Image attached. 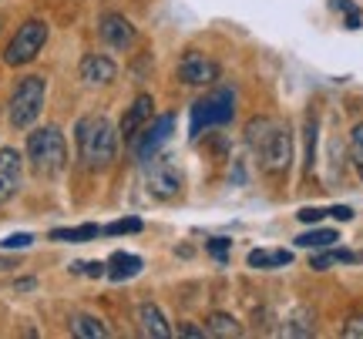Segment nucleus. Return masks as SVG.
<instances>
[{
	"instance_id": "11",
	"label": "nucleus",
	"mask_w": 363,
	"mask_h": 339,
	"mask_svg": "<svg viewBox=\"0 0 363 339\" xmlns=\"http://www.w3.org/2000/svg\"><path fill=\"white\" fill-rule=\"evenodd\" d=\"M152 115H155V98L152 94H138L135 101H131V108L125 111V117H121V125H118V134H125V138H138V131L152 121Z\"/></svg>"
},
{
	"instance_id": "7",
	"label": "nucleus",
	"mask_w": 363,
	"mask_h": 339,
	"mask_svg": "<svg viewBox=\"0 0 363 339\" xmlns=\"http://www.w3.org/2000/svg\"><path fill=\"white\" fill-rule=\"evenodd\" d=\"M148 171H145V185H148V192L155 198H175L182 192V171L179 165L172 161V158H152V161H145Z\"/></svg>"
},
{
	"instance_id": "21",
	"label": "nucleus",
	"mask_w": 363,
	"mask_h": 339,
	"mask_svg": "<svg viewBox=\"0 0 363 339\" xmlns=\"http://www.w3.org/2000/svg\"><path fill=\"white\" fill-rule=\"evenodd\" d=\"M206 333H208V336H242V326L235 323L233 316L212 313V316L206 319Z\"/></svg>"
},
{
	"instance_id": "1",
	"label": "nucleus",
	"mask_w": 363,
	"mask_h": 339,
	"mask_svg": "<svg viewBox=\"0 0 363 339\" xmlns=\"http://www.w3.org/2000/svg\"><path fill=\"white\" fill-rule=\"evenodd\" d=\"M246 144L252 148V155L259 158V168L269 178H283L289 175L293 165V134L283 121L276 117H252L246 125Z\"/></svg>"
},
{
	"instance_id": "28",
	"label": "nucleus",
	"mask_w": 363,
	"mask_h": 339,
	"mask_svg": "<svg viewBox=\"0 0 363 339\" xmlns=\"http://www.w3.org/2000/svg\"><path fill=\"white\" fill-rule=\"evenodd\" d=\"M229 248H233L229 239H212V242H208V252H212L216 259H225V252H229Z\"/></svg>"
},
{
	"instance_id": "8",
	"label": "nucleus",
	"mask_w": 363,
	"mask_h": 339,
	"mask_svg": "<svg viewBox=\"0 0 363 339\" xmlns=\"http://www.w3.org/2000/svg\"><path fill=\"white\" fill-rule=\"evenodd\" d=\"M179 78L192 88H208L219 81V64L202 51H189L185 57L179 61Z\"/></svg>"
},
{
	"instance_id": "4",
	"label": "nucleus",
	"mask_w": 363,
	"mask_h": 339,
	"mask_svg": "<svg viewBox=\"0 0 363 339\" xmlns=\"http://www.w3.org/2000/svg\"><path fill=\"white\" fill-rule=\"evenodd\" d=\"M44 101H48V81L40 74H27V78L17 81V88L11 91V101H7V121L13 128H34V121L44 111Z\"/></svg>"
},
{
	"instance_id": "13",
	"label": "nucleus",
	"mask_w": 363,
	"mask_h": 339,
	"mask_svg": "<svg viewBox=\"0 0 363 339\" xmlns=\"http://www.w3.org/2000/svg\"><path fill=\"white\" fill-rule=\"evenodd\" d=\"M78 74L84 84H111L118 78V64L111 57H104V54H84Z\"/></svg>"
},
{
	"instance_id": "26",
	"label": "nucleus",
	"mask_w": 363,
	"mask_h": 339,
	"mask_svg": "<svg viewBox=\"0 0 363 339\" xmlns=\"http://www.w3.org/2000/svg\"><path fill=\"white\" fill-rule=\"evenodd\" d=\"M74 272H84V275H91V279H98V275H104V262H78Z\"/></svg>"
},
{
	"instance_id": "5",
	"label": "nucleus",
	"mask_w": 363,
	"mask_h": 339,
	"mask_svg": "<svg viewBox=\"0 0 363 339\" xmlns=\"http://www.w3.org/2000/svg\"><path fill=\"white\" fill-rule=\"evenodd\" d=\"M235 117V91L229 88H212V91L192 105V138H202V131L229 125Z\"/></svg>"
},
{
	"instance_id": "27",
	"label": "nucleus",
	"mask_w": 363,
	"mask_h": 339,
	"mask_svg": "<svg viewBox=\"0 0 363 339\" xmlns=\"http://www.w3.org/2000/svg\"><path fill=\"white\" fill-rule=\"evenodd\" d=\"M296 219L299 222H306V225H316L320 219H326V209H299Z\"/></svg>"
},
{
	"instance_id": "10",
	"label": "nucleus",
	"mask_w": 363,
	"mask_h": 339,
	"mask_svg": "<svg viewBox=\"0 0 363 339\" xmlns=\"http://www.w3.org/2000/svg\"><path fill=\"white\" fill-rule=\"evenodd\" d=\"M172 128H175V115L155 117V125H152V128H148L142 138L135 142V151H138V158H142V161H152V158L162 151V144L169 142Z\"/></svg>"
},
{
	"instance_id": "19",
	"label": "nucleus",
	"mask_w": 363,
	"mask_h": 339,
	"mask_svg": "<svg viewBox=\"0 0 363 339\" xmlns=\"http://www.w3.org/2000/svg\"><path fill=\"white\" fill-rule=\"evenodd\" d=\"M333 242H340V232L337 229H310L296 239L299 248H330Z\"/></svg>"
},
{
	"instance_id": "30",
	"label": "nucleus",
	"mask_w": 363,
	"mask_h": 339,
	"mask_svg": "<svg viewBox=\"0 0 363 339\" xmlns=\"http://www.w3.org/2000/svg\"><path fill=\"white\" fill-rule=\"evenodd\" d=\"M179 336H206V326H192V323H182Z\"/></svg>"
},
{
	"instance_id": "33",
	"label": "nucleus",
	"mask_w": 363,
	"mask_h": 339,
	"mask_svg": "<svg viewBox=\"0 0 363 339\" xmlns=\"http://www.w3.org/2000/svg\"><path fill=\"white\" fill-rule=\"evenodd\" d=\"M0 269H13V259H0Z\"/></svg>"
},
{
	"instance_id": "34",
	"label": "nucleus",
	"mask_w": 363,
	"mask_h": 339,
	"mask_svg": "<svg viewBox=\"0 0 363 339\" xmlns=\"http://www.w3.org/2000/svg\"><path fill=\"white\" fill-rule=\"evenodd\" d=\"M0 24H4V21H0Z\"/></svg>"
},
{
	"instance_id": "17",
	"label": "nucleus",
	"mask_w": 363,
	"mask_h": 339,
	"mask_svg": "<svg viewBox=\"0 0 363 339\" xmlns=\"http://www.w3.org/2000/svg\"><path fill=\"white\" fill-rule=\"evenodd\" d=\"M357 262H363V252H353V248H326V252L310 259V269L323 272L330 265H357Z\"/></svg>"
},
{
	"instance_id": "12",
	"label": "nucleus",
	"mask_w": 363,
	"mask_h": 339,
	"mask_svg": "<svg viewBox=\"0 0 363 339\" xmlns=\"http://www.w3.org/2000/svg\"><path fill=\"white\" fill-rule=\"evenodd\" d=\"M21 192V155L17 148H0V205Z\"/></svg>"
},
{
	"instance_id": "25",
	"label": "nucleus",
	"mask_w": 363,
	"mask_h": 339,
	"mask_svg": "<svg viewBox=\"0 0 363 339\" xmlns=\"http://www.w3.org/2000/svg\"><path fill=\"white\" fill-rule=\"evenodd\" d=\"M343 336L363 339V316H350V319H347V326H343Z\"/></svg>"
},
{
	"instance_id": "3",
	"label": "nucleus",
	"mask_w": 363,
	"mask_h": 339,
	"mask_svg": "<svg viewBox=\"0 0 363 339\" xmlns=\"http://www.w3.org/2000/svg\"><path fill=\"white\" fill-rule=\"evenodd\" d=\"M27 161H30V168L44 175V178H51V175H61L67 165V144H65V134L61 128H38L27 134Z\"/></svg>"
},
{
	"instance_id": "18",
	"label": "nucleus",
	"mask_w": 363,
	"mask_h": 339,
	"mask_svg": "<svg viewBox=\"0 0 363 339\" xmlns=\"http://www.w3.org/2000/svg\"><path fill=\"white\" fill-rule=\"evenodd\" d=\"M71 333L81 336V339H104L108 336V326H104L98 316L78 313V316H71Z\"/></svg>"
},
{
	"instance_id": "32",
	"label": "nucleus",
	"mask_w": 363,
	"mask_h": 339,
	"mask_svg": "<svg viewBox=\"0 0 363 339\" xmlns=\"http://www.w3.org/2000/svg\"><path fill=\"white\" fill-rule=\"evenodd\" d=\"M330 7H333V11H353V0H330Z\"/></svg>"
},
{
	"instance_id": "24",
	"label": "nucleus",
	"mask_w": 363,
	"mask_h": 339,
	"mask_svg": "<svg viewBox=\"0 0 363 339\" xmlns=\"http://www.w3.org/2000/svg\"><path fill=\"white\" fill-rule=\"evenodd\" d=\"M101 232H108V235H131V232H142V219H118V222H111L108 229H101Z\"/></svg>"
},
{
	"instance_id": "14",
	"label": "nucleus",
	"mask_w": 363,
	"mask_h": 339,
	"mask_svg": "<svg viewBox=\"0 0 363 339\" xmlns=\"http://www.w3.org/2000/svg\"><path fill=\"white\" fill-rule=\"evenodd\" d=\"M145 269V262L138 255H131V252H115L111 259L104 262V275L111 279V282H125V279H135V275Z\"/></svg>"
},
{
	"instance_id": "2",
	"label": "nucleus",
	"mask_w": 363,
	"mask_h": 339,
	"mask_svg": "<svg viewBox=\"0 0 363 339\" xmlns=\"http://www.w3.org/2000/svg\"><path fill=\"white\" fill-rule=\"evenodd\" d=\"M74 142H78V155L88 168H108L118 155V128L104 115L81 117L74 128Z\"/></svg>"
},
{
	"instance_id": "29",
	"label": "nucleus",
	"mask_w": 363,
	"mask_h": 339,
	"mask_svg": "<svg viewBox=\"0 0 363 339\" xmlns=\"http://www.w3.org/2000/svg\"><path fill=\"white\" fill-rule=\"evenodd\" d=\"M326 212H330L337 222H350V219H353V209H350V205H333V209H326Z\"/></svg>"
},
{
	"instance_id": "22",
	"label": "nucleus",
	"mask_w": 363,
	"mask_h": 339,
	"mask_svg": "<svg viewBox=\"0 0 363 339\" xmlns=\"http://www.w3.org/2000/svg\"><path fill=\"white\" fill-rule=\"evenodd\" d=\"M350 158H353V168H357V175L363 178V121L350 131Z\"/></svg>"
},
{
	"instance_id": "15",
	"label": "nucleus",
	"mask_w": 363,
	"mask_h": 339,
	"mask_svg": "<svg viewBox=\"0 0 363 339\" xmlns=\"http://www.w3.org/2000/svg\"><path fill=\"white\" fill-rule=\"evenodd\" d=\"M138 323H142V333H145V336H155V339L172 336L169 319L162 316V309H158L155 302H142V306H138Z\"/></svg>"
},
{
	"instance_id": "23",
	"label": "nucleus",
	"mask_w": 363,
	"mask_h": 339,
	"mask_svg": "<svg viewBox=\"0 0 363 339\" xmlns=\"http://www.w3.org/2000/svg\"><path fill=\"white\" fill-rule=\"evenodd\" d=\"M30 246H34V235L30 232H13V235H7V239L0 242L4 252H21V248H30Z\"/></svg>"
},
{
	"instance_id": "6",
	"label": "nucleus",
	"mask_w": 363,
	"mask_h": 339,
	"mask_svg": "<svg viewBox=\"0 0 363 339\" xmlns=\"http://www.w3.org/2000/svg\"><path fill=\"white\" fill-rule=\"evenodd\" d=\"M48 44V24L44 21H24L17 27V34L11 44L4 47V64L7 67H24L40 54V47Z\"/></svg>"
},
{
	"instance_id": "20",
	"label": "nucleus",
	"mask_w": 363,
	"mask_h": 339,
	"mask_svg": "<svg viewBox=\"0 0 363 339\" xmlns=\"http://www.w3.org/2000/svg\"><path fill=\"white\" fill-rule=\"evenodd\" d=\"M101 235V225H74V229H54L51 239L54 242H91Z\"/></svg>"
},
{
	"instance_id": "9",
	"label": "nucleus",
	"mask_w": 363,
	"mask_h": 339,
	"mask_svg": "<svg viewBox=\"0 0 363 339\" xmlns=\"http://www.w3.org/2000/svg\"><path fill=\"white\" fill-rule=\"evenodd\" d=\"M98 34L108 47H115V51H128L131 44L138 40V30L131 24L125 13H101V21H98Z\"/></svg>"
},
{
	"instance_id": "31",
	"label": "nucleus",
	"mask_w": 363,
	"mask_h": 339,
	"mask_svg": "<svg viewBox=\"0 0 363 339\" xmlns=\"http://www.w3.org/2000/svg\"><path fill=\"white\" fill-rule=\"evenodd\" d=\"M347 27H350V30H357V27H360V11H357V7H353V11H347Z\"/></svg>"
},
{
	"instance_id": "16",
	"label": "nucleus",
	"mask_w": 363,
	"mask_h": 339,
	"mask_svg": "<svg viewBox=\"0 0 363 339\" xmlns=\"http://www.w3.org/2000/svg\"><path fill=\"white\" fill-rule=\"evenodd\" d=\"M246 262L249 269H286L293 262V252L289 248H252Z\"/></svg>"
}]
</instances>
